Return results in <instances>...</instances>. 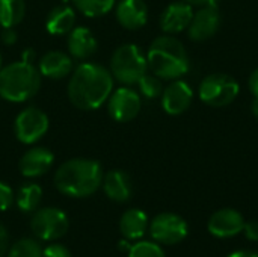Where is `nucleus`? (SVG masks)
<instances>
[{
  "instance_id": "obj_1",
  "label": "nucleus",
  "mask_w": 258,
  "mask_h": 257,
  "mask_svg": "<svg viewBox=\"0 0 258 257\" xmlns=\"http://www.w3.org/2000/svg\"><path fill=\"white\" fill-rule=\"evenodd\" d=\"M113 89L112 73L95 62L80 64L68 83L70 101L82 111H94L106 103Z\"/></svg>"
},
{
  "instance_id": "obj_2",
  "label": "nucleus",
  "mask_w": 258,
  "mask_h": 257,
  "mask_svg": "<svg viewBox=\"0 0 258 257\" xmlns=\"http://www.w3.org/2000/svg\"><path fill=\"white\" fill-rule=\"evenodd\" d=\"M103 176V168L97 161L76 158L57 168L54 186L67 197L83 198L92 195L101 186Z\"/></svg>"
},
{
  "instance_id": "obj_3",
  "label": "nucleus",
  "mask_w": 258,
  "mask_h": 257,
  "mask_svg": "<svg viewBox=\"0 0 258 257\" xmlns=\"http://www.w3.org/2000/svg\"><path fill=\"white\" fill-rule=\"evenodd\" d=\"M148 68L160 79L174 80L189 70V58L184 45L171 35L156 38L147 53Z\"/></svg>"
},
{
  "instance_id": "obj_4",
  "label": "nucleus",
  "mask_w": 258,
  "mask_h": 257,
  "mask_svg": "<svg viewBox=\"0 0 258 257\" xmlns=\"http://www.w3.org/2000/svg\"><path fill=\"white\" fill-rule=\"evenodd\" d=\"M41 86V73L32 62L18 61L0 68V97L23 103L32 98Z\"/></svg>"
},
{
  "instance_id": "obj_5",
  "label": "nucleus",
  "mask_w": 258,
  "mask_h": 257,
  "mask_svg": "<svg viewBox=\"0 0 258 257\" xmlns=\"http://www.w3.org/2000/svg\"><path fill=\"white\" fill-rule=\"evenodd\" d=\"M147 56L144 55L141 47L135 44H124L118 47L112 55L110 73L118 82L124 85L138 83L141 77L147 74Z\"/></svg>"
},
{
  "instance_id": "obj_6",
  "label": "nucleus",
  "mask_w": 258,
  "mask_h": 257,
  "mask_svg": "<svg viewBox=\"0 0 258 257\" xmlns=\"http://www.w3.org/2000/svg\"><path fill=\"white\" fill-rule=\"evenodd\" d=\"M239 83L234 77L224 73L209 74L200 85V98L212 108H222L234 101L239 95Z\"/></svg>"
},
{
  "instance_id": "obj_7",
  "label": "nucleus",
  "mask_w": 258,
  "mask_h": 257,
  "mask_svg": "<svg viewBox=\"0 0 258 257\" xmlns=\"http://www.w3.org/2000/svg\"><path fill=\"white\" fill-rule=\"evenodd\" d=\"M68 217L57 208L39 209L30 221V229L33 235L41 241H57L68 232Z\"/></svg>"
},
{
  "instance_id": "obj_8",
  "label": "nucleus",
  "mask_w": 258,
  "mask_h": 257,
  "mask_svg": "<svg viewBox=\"0 0 258 257\" xmlns=\"http://www.w3.org/2000/svg\"><path fill=\"white\" fill-rule=\"evenodd\" d=\"M150 227V235L157 244L163 245H175L181 241L189 233L187 223L184 218H181L177 214L165 212L153 218Z\"/></svg>"
},
{
  "instance_id": "obj_9",
  "label": "nucleus",
  "mask_w": 258,
  "mask_h": 257,
  "mask_svg": "<svg viewBox=\"0 0 258 257\" xmlns=\"http://www.w3.org/2000/svg\"><path fill=\"white\" fill-rule=\"evenodd\" d=\"M50 121L45 112L38 108H27L21 111L14 123V132L20 142L35 144L39 141L48 130Z\"/></svg>"
},
{
  "instance_id": "obj_10",
  "label": "nucleus",
  "mask_w": 258,
  "mask_h": 257,
  "mask_svg": "<svg viewBox=\"0 0 258 257\" xmlns=\"http://www.w3.org/2000/svg\"><path fill=\"white\" fill-rule=\"evenodd\" d=\"M107 111L109 115L118 123L132 121L141 111V97L132 88L122 86L109 97Z\"/></svg>"
},
{
  "instance_id": "obj_11",
  "label": "nucleus",
  "mask_w": 258,
  "mask_h": 257,
  "mask_svg": "<svg viewBox=\"0 0 258 257\" xmlns=\"http://www.w3.org/2000/svg\"><path fill=\"white\" fill-rule=\"evenodd\" d=\"M221 24V12L218 3L204 5L198 12H194L189 24V36L192 41H206L212 38Z\"/></svg>"
},
{
  "instance_id": "obj_12",
  "label": "nucleus",
  "mask_w": 258,
  "mask_h": 257,
  "mask_svg": "<svg viewBox=\"0 0 258 257\" xmlns=\"http://www.w3.org/2000/svg\"><path fill=\"white\" fill-rule=\"evenodd\" d=\"M245 226V220L240 212L236 209H219L216 211L207 224L209 232L216 238H231L242 233Z\"/></svg>"
},
{
  "instance_id": "obj_13",
  "label": "nucleus",
  "mask_w": 258,
  "mask_h": 257,
  "mask_svg": "<svg viewBox=\"0 0 258 257\" xmlns=\"http://www.w3.org/2000/svg\"><path fill=\"white\" fill-rule=\"evenodd\" d=\"M194 100V91L189 83L175 80L162 92V108L169 115H181L186 112Z\"/></svg>"
},
{
  "instance_id": "obj_14",
  "label": "nucleus",
  "mask_w": 258,
  "mask_h": 257,
  "mask_svg": "<svg viewBox=\"0 0 258 257\" xmlns=\"http://www.w3.org/2000/svg\"><path fill=\"white\" fill-rule=\"evenodd\" d=\"M194 17L192 5L187 2H174L165 8L160 15V27L168 35L180 33L189 27Z\"/></svg>"
},
{
  "instance_id": "obj_15",
  "label": "nucleus",
  "mask_w": 258,
  "mask_h": 257,
  "mask_svg": "<svg viewBox=\"0 0 258 257\" xmlns=\"http://www.w3.org/2000/svg\"><path fill=\"white\" fill-rule=\"evenodd\" d=\"M53 162H54V156L48 148L32 147L23 155L18 167H20V173L24 177L33 179V177L44 176L51 168Z\"/></svg>"
},
{
  "instance_id": "obj_16",
  "label": "nucleus",
  "mask_w": 258,
  "mask_h": 257,
  "mask_svg": "<svg viewBox=\"0 0 258 257\" xmlns=\"http://www.w3.org/2000/svg\"><path fill=\"white\" fill-rule=\"evenodd\" d=\"M116 20L128 30L141 29L148 20V8L144 0H121L116 5Z\"/></svg>"
},
{
  "instance_id": "obj_17",
  "label": "nucleus",
  "mask_w": 258,
  "mask_h": 257,
  "mask_svg": "<svg viewBox=\"0 0 258 257\" xmlns=\"http://www.w3.org/2000/svg\"><path fill=\"white\" fill-rule=\"evenodd\" d=\"M101 185L104 194L115 203H125L132 198L133 185L130 176L125 171L121 170L109 171L106 176H103Z\"/></svg>"
},
{
  "instance_id": "obj_18",
  "label": "nucleus",
  "mask_w": 258,
  "mask_h": 257,
  "mask_svg": "<svg viewBox=\"0 0 258 257\" xmlns=\"http://www.w3.org/2000/svg\"><path fill=\"white\" fill-rule=\"evenodd\" d=\"M39 73L48 79H63L73 70V61L68 55L59 50L45 53L39 59Z\"/></svg>"
},
{
  "instance_id": "obj_19",
  "label": "nucleus",
  "mask_w": 258,
  "mask_h": 257,
  "mask_svg": "<svg viewBox=\"0 0 258 257\" xmlns=\"http://www.w3.org/2000/svg\"><path fill=\"white\" fill-rule=\"evenodd\" d=\"M98 42L88 27H74L68 33V50L76 59H86L95 53Z\"/></svg>"
},
{
  "instance_id": "obj_20",
  "label": "nucleus",
  "mask_w": 258,
  "mask_h": 257,
  "mask_svg": "<svg viewBox=\"0 0 258 257\" xmlns=\"http://www.w3.org/2000/svg\"><path fill=\"white\" fill-rule=\"evenodd\" d=\"M148 229V217L141 209H128L119 220V232L125 241H138L144 238Z\"/></svg>"
},
{
  "instance_id": "obj_21",
  "label": "nucleus",
  "mask_w": 258,
  "mask_h": 257,
  "mask_svg": "<svg viewBox=\"0 0 258 257\" xmlns=\"http://www.w3.org/2000/svg\"><path fill=\"white\" fill-rule=\"evenodd\" d=\"M76 14L70 6H56L45 20V29L51 35H67L74 29Z\"/></svg>"
},
{
  "instance_id": "obj_22",
  "label": "nucleus",
  "mask_w": 258,
  "mask_h": 257,
  "mask_svg": "<svg viewBox=\"0 0 258 257\" xmlns=\"http://www.w3.org/2000/svg\"><path fill=\"white\" fill-rule=\"evenodd\" d=\"M41 200H42V189L36 183H26V185H23L18 189L17 197H15L17 208L21 212H24V214L35 212L38 209Z\"/></svg>"
},
{
  "instance_id": "obj_23",
  "label": "nucleus",
  "mask_w": 258,
  "mask_h": 257,
  "mask_svg": "<svg viewBox=\"0 0 258 257\" xmlns=\"http://www.w3.org/2000/svg\"><path fill=\"white\" fill-rule=\"evenodd\" d=\"M24 0H0V26L14 27L24 18Z\"/></svg>"
},
{
  "instance_id": "obj_24",
  "label": "nucleus",
  "mask_w": 258,
  "mask_h": 257,
  "mask_svg": "<svg viewBox=\"0 0 258 257\" xmlns=\"http://www.w3.org/2000/svg\"><path fill=\"white\" fill-rule=\"evenodd\" d=\"M115 2L116 0H73L77 11L86 17L106 15L115 6Z\"/></svg>"
},
{
  "instance_id": "obj_25",
  "label": "nucleus",
  "mask_w": 258,
  "mask_h": 257,
  "mask_svg": "<svg viewBox=\"0 0 258 257\" xmlns=\"http://www.w3.org/2000/svg\"><path fill=\"white\" fill-rule=\"evenodd\" d=\"M8 257H42L41 245L30 238L18 239L8 250Z\"/></svg>"
},
{
  "instance_id": "obj_26",
  "label": "nucleus",
  "mask_w": 258,
  "mask_h": 257,
  "mask_svg": "<svg viewBox=\"0 0 258 257\" xmlns=\"http://www.w3.org/2000/svg\"><path fill=\"white\" fill-rule=\"evenodd\" d=\"M138 85H139L142 95L147 98H157L163 92L160 77H157L156 74H144L141 80L138 82Z\"/></svg>"
},
{
  "instance_id": "obj_27",
  "label": "nucleus",
  "mask_w": 258,
  "mask_h": 257,
  "mask_svg": "<svg viewBox=\"0 0 258 257\" xmlns=\"http://www.w3.org/2000/svg\"><path fill=\"white\" fill-rule=\"evenodd\" d=\"M128 257H166L163 250L150 241H141L128 250Z\"/></svg>"
},
{
  "instance_id": "obj_28",
  "label": "nucleus",
  "mask_w": 258,
  "mask_h": 257,
  "mask_svg": "<svg viewBox=\"0 0 258 257\" xmlns=\"http://www.w3.org/2000/svg\"><path fill=\"white\" fill-rule=\"evenodd\" d=\"M14 203V192L9 185L0 182V211H8Z\"/></svg>"
},
{
  "instance_id": "obj_29",
  "label": "nucleus",
  "mask_w": 258,
  "mask_h": 257,
  "mask_svg": "<svg viewBox=\"0 0 258 257\" xmlns=\"http://www.w3.org/2000/svg\"><path fill=\"white\" fill-rule=\"evenodd\" d=\"M42 257H71V253L65 245L51 244L47 248H42Z\"/></svg>"
},
{
  "instance_id": "obj_30",
  "label": "nucleus",
  "mask_w": 258,
  "mask_h": 257,
  "mask_svg": "<svg viewBox=\"0 0 258 257\" xmlns=\"http://www.w3.org/2000/svg\"><path fill=\"white\" fill-rule=\"evenodd\" d=\"M249 241H258V221H249L245 223L243 230H242Z\"/></svg>"
},
{
  "instance_id": "obj_31",
  "label": "nucleus",
  "mask_w": 258,
  "mask_h": 257,
  "mask_svg": "<svg viewBox=\"0 0 258 257\" xmlns=\"http://www.w3.org/2000/svg\"><path fill=\"white\" fill-rule=\"evenodd\" d=\"M0 39L5 45H12L17 42V32L14 30V27H3L0 33Z\"/></svg>"
},
{
  "instance_id": "obj_32",
  "label": "nucleus",
  "mask_w": 258,
  "mask_h": 257,
  "mask_svg": "<svg viewBox=\"0 0 258 257\" xmlns=\"http://www.w3.org/2000/svg\"><path fill=\"white\" fill-rule=\"evenodd\" d=\"M9 250V235L6 229L0 224V257H3Z\"/></svg>"
},
{
  "instance_id": "obj_33",
  "label": "nucleus",
  "mask_w": 258,
  "mask_h": 257,
  "mask_svg": "<svg viewBox=\"0 0 258 257\" xmlns=\"http://www.w3.org/2000/svg\"><path fill=\"white\" fill-rule=\"evenodd\" d=\"M248 86H249L251 94H252L255 98H258V68H255V70L251 73L249 80H248Z\"/></svg>"
},
{
  "instance_id": "obj_34",
  "label": "nucleus",
  "mask_w": 258,
  "mask_h": 257,
  "mask_svg": "<svg viewBox=\"0 0 258 257\" xmlns=\"http://www.w3.org/2000/svg\"><path fill=\"white\" fill-rule=\"evenodd\" d=\"M228 257H258V254L252 251H236V253H231Z\"/></svg>"
},
{
  "instance_id": "obj_35",
  "label": "nucleus",
  "mask_w": 258,
  "mask_h": 257,
  "mask_svg": "<svg viewBox=\"0 0 258 257\" xmlns=\"http://www.w3.org/2000/svg\"><path fill=\"white\" fill-rule=\"evenodd\" d=\"M184 2H187L190 5H201V6L210 5V3H218V0H184Z\"/></svg>"
},
{
  "instance_id": "obj_36",
  "label": "nucleus",
  "mask_w": 258,
  "mask_h": 257,
  "mask_svg": "<svg viewBox=\"0 0 258 257\" xmlns=\"http://www.w3.org/2000/svg\"><path fill=\"white\" fill-rule=\"evenodd\" d=\"M33 56H35V53H33V50H26L24 52V55H23V59L24 61H27V62H32V59H33Z\"/></svg>"
},
{
  "instance_id": "obj_37",
  "label": "nucleus",
  "mask_w": 258,
  "mask_h": 257,
  "mask_svg": "<svg viewBox=\"0 0 258 257\" xmlns=\"http://www.w3.org/2000/svg\"><path fill=\"white\" fill-rule=\"evenodd\" d=\"M252 111H254V115L258 117V98H255L254 103H252Z\"/></svg>"
},
{
  "instance_id": "obj_38",
  "label": "nucleus",
  "mask_w": 258,
  "mask_h": 257,
  "mask_svg": "<svg viewBox=\"0 0 258 257\" xmlns=\"http://www.w3.org/2000/svg\"><path fill=\"white\" fill-rule=\"evenodd\" d=\"M0 68H2V55H0Z\"/></svg>"
}]
</instances>
